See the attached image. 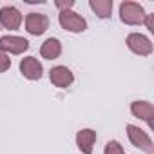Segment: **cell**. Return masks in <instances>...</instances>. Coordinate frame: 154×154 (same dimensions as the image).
<instances>
[{"instance_id": "obj_1", "label": "cell", "mask_w": 154, "mask_h": 154, "mask_svg": "<svg viewBox=\"0 0 154 154\" xmlns=\"http://www.w3.org/2000/svg\"><path fill=\"white\" fill-rule=\"evenodd\" d=\"M145 9L141 4L132 2V0H123L120 4V20L125 26H141L145 18Z\"/></svg>"}, {"instance_id": "obj_2", "label": "cell", "mask_w": 154, "mask_h": 154, "mask_svg": "<svg viewBox=\"0 0 154 154\" xmlns=\"http://www.w3.org/2000/svg\"><path fill=\"white\" fill-rule=\"evenodd\" d=\"M127 136H129V141H131L136 149L143 150L145 154H154V143H152L150 136H149L143 129H140L138 125L129 123V125H127Z\"/></svg>"}, {"instance_id": "obj_3", "label": "cell", "mask_w": 154, "mask_h": 154, "mask_svg": "<svg viewBox=\"0 0 154 154\" xmlns=\"http://www.w3.org/2000/svg\"><path fill=\"white\" fill-rule=\"evenodd\" d=\"M58 22L62 26V29L69 31V33H84L87 29V20L78 15V13H74L72 9L69 11H60L58 13Z\"/></svg>"}, {"instance_id": "obj_4", "label": "cell", "mask_w": 154, "mask_h": 154, "mask_svg": "<svg viewBox=\"0 0 154 154\" xmlns=\"http://www.w3.org/2000/svg\"><path fill=\"white\" fill-rule=\"evenodd\" d=\"M125 44H127V47H129L134 54H138V56H149V54H152V49H154L150 38L145 36V35H141V33H131V35L127 36Z\"/></svg>"}, {"instance_id": "obj_5", "label": "cell", "mask_w": 154, "mask_h": 154, "mask_svg": "<svg viewBox=\"0 0 154 154\" xmlns=\"http://www.w3.org/2000/svg\"><path fill=\"white\" fill-rule=\"evenodd\" d=\"M27 49H29V42L24 36H17V35L0 36V51H4L6 54H24Z\"/></svg>"}, {"instance_id": "obj_6", "label": "cell", "mask_w": 154, "mask_h": 154, "mask_svg": "<svg viewBox=\"0 0 154 154\" xmlns=\"http://www.w3.org/2000/svg\"><path fill=\"white\" fill-rule=\"evenodd\" d=\"M22 22H24V17L15 6L0 8V27L9 29V31H17V29H20Z\"/></svg>"}, {"instance_id": "obj_7", "label": "cell", "mask_w": 154, "mask_h": 154, "mask_svg": "<svg viewBox=\"0 0 154 154\" xmlns=\"http://www.w3.org/2000/svg\"><path fill=\"white\" fill-rule=\"evenodd\" d=\"M26 31L33 36H40L49 29V17L44 13H29L24 20Z\"/></svg>"}, {"instance_id": "obj_8", "label": "cell", "mask_w": 154, "mask_h": 154, "mask_svg": "<svg viewBox=\"0 0 154 154\" xmlns=\"http://www.w3.org/2000/svg\"><path fill=\"white\" fill-rule=\"evenodd\" d=\"M131 114L138 120H143L149 129H154V105L147 100H136L131 103Z\"/></svg>"}, {"instance_id": "obj_9", "label": "cell", "mask_w": 154, "mask_h": 154, "mask_svg": "<svg viewBox=\"0 0 154 154\" xmlns=\"http://www.w3.org/2000/svg\"><path fill=\"white\" fill-rule=\"evenodd\" d=\"M20 72L27 80H40L44 76V65L36 56H26L20 60Z\"/></svg>"}, {"instance_id": "obj_10", "label": "cell", "mask_w": 154, "mask_h": 154, "mask_svg": "<svg viewBox=\"0 0 154 154\" xmlns=\"http://www.w3.org/2000/svg\"><path fill=\"white\" fill-rule=\"evenodd\" d=\"M49 80H51V84H53L54 87H58V89H67V87H71L72 82H74V74H72V71H71L69 67H65V65H56V67H53V69L49 71Z\"/></svg>"}, {"instance_id": "obj_11", "label": "cell", "mask_w": 154, "mask_h": 154, "mask_svg": "<svg viewBox=\"0 0 154 154\" xmlns=\"http://www.w3.org/2000/svg\"><path fill=\"white\" fill-rule=\"evenodd\" d=\"M96 131L93 129H82L76 132V145L82 154H93L94 150V143H96Z\"/></svg>"}, {"instance_id": "obj_12", "label": "cell", "mask_w": 154, "mask_h": 154, "mask_svg": "<svg viewBox=\"0 0 154 154\" xmlns=\"http://www.w3.org/2000/svg\"><path fill=\"white\" fill-rule=\"evenodd\" d=\"M62 54V42L58 38H47L42 45H40V56L44 60H56Z\"/></svg>"}, {"instance_id": "obj_13", "label": "cell", "mask_w": 154, "mask_h": 154, "mask_svg": "<svg viewBox=\"0 0 154 154\" xmlns=\"http://www.w3.org/2000/svg\"><path fill=\"white\" fill-rule=\"evenodd\" d=\"M89 8L98 18L107 20L112 15V0H89Z\"/></svg>"}, {"instance_id": "obj_14", "label": "cell", "mask_w": 154, "mask_h": 154, "mask_svg": "<svg viewBox=\"0 0 154 154\" xmlns=\"http://www.w3.org/2000/svg\"><path fill=\"white\" fill-rule=\"evenodd\" d=\"M103 154H125V152H123V147L120 145V141L111 140V141H107V143H105Z\"/></svg>"}, {"instance_id": "obj_15", "label": "cell", "mask_w": 154, "mask_h": 154, "mask_svg": "<svg viewBox=\"0 0 154 154\" xmlns=\"http://www.w3.org/2000/svg\"><path fill=\"white\" fill-rule=\"evenodd\" d=\"M11 67V58L9 54H6L4 51H0V72H6Z\"/></svg>"}, {"instance_id": "obj_16", "label": "cell", "mask_w": 154, "mask_h": 154, "mask_svg": "<svg viewBox=\"0 0 154 154\" xmlns=\"http://www.w3.org/2000/svg\"><path fill=\"white\" fill-rule=\"evenodd\" d=\"M54 6L58 8V11H69L74 6V0H56Z\"/></svg>"}, {"instance_id": "obj_17", "label": "cell", "mask_w": 154, "mask_h": 154, "mask_svg": "<svg viewBox=\"0 0 154 154\" xmlns=\"http://www.w3.org/2000/svg\"><path fill=\"white\" fill-rule=\"evenodd\" d=\"M143 24H145V27H147L150 33H154V13H149V15H145V18H143Z\"/></svg>"}]
</instances>
